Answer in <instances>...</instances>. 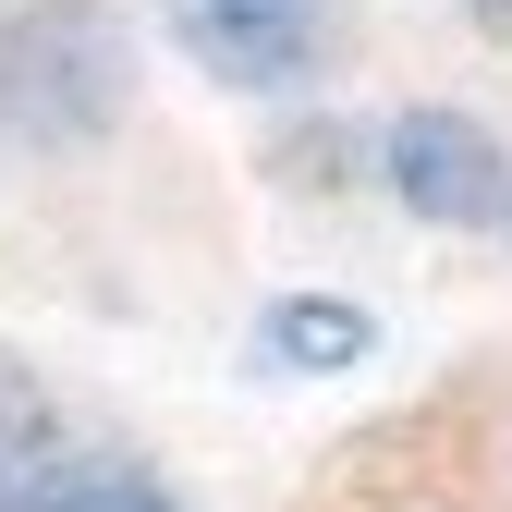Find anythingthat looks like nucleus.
Returning <instances> with one entry per match:
<instances>
[{
  "instance_id": "obj_1",
  "label": "nucleus",
  "mask_w": 512,
  "mask_h": 512,
  "mask_svg": "<svg viewBox=\"0 0 512 512\" xmlns=\"http://www.w3.org/2000/svg\"><path fill=\"white\" fill-rule=\"evenodd\" d=\"M135 110V37L98 0H37L0 25V122L37 147H98Z\"/></svg>"
},
{
  "instance_id": "obj_2",
  "label": "nucleus",
  "mask_w": 512,
  "mask_h": 512,
  "mask_svg": "<svg viewBox=\"0 0 512 512\" xmlns=\"http://www.w3.org/2000/svg\"><path fill=\"white\" fill-rule=\"evenodd\" d=\"M378 183H391L427 232H500V220H512V147L488 135L476 110H452V98L391 110V135H378Z\"/></svg>"
},
{
  "instance_id": "obj_3",
  "label": "nucleus",
  "mask_w": 512,
  "mask_h": 512,
  "mask_svg": "<svg viewBox=\"0 0 512 512\" xmlns=\"http://www.w3.org/2000/svg\"><path fill=\"white\" fill-rule=\"evenodd\" d=\"M171 37L232 98H293L330 61V0H171Z\"/></svg>"
},
{
  "instance_id": "obj_4",
  "label": "nucleus",
  "mask_w": 512,
  "mask_h": 512,
  "mask_svg": "<svg viewBox=\"0 0 512 512\" xmlns=\"http://www.w3.org/2000/svg\"><path fill=\"white\" fill-rule=\"evenodd\" d=\"M378 354V317L354 293H281V305H256V366L269 378H342Z\"/></svg>"
},
{
  "instance_id": "obj_5",
  "label": "nucleus",
  "mask_w": 512,
  "mask_h": 512,
  "mask_svg": "<svg viewBox=\"0 0 512 512\" xmlns=\"http://www.w3.org/2000/svg\"><path fill=\"white\" fill-rule=\"evenodd\" d=\"M74 476V427L25 366H0V512H49Z\"/></svg>"
},
{
  "instance_id": "obj_6",
  "label": "nucleus",
  "mask_w": 512,
  "mask_h": 512,
  "mask_svg": "<svg viewBox=\"0 0 512 512\" xmlns=\"http://www.w3.org/2000/svg\"><path fill=\"white\" fill-rule=\"evenodd\" d=\"M49 512H183V488H159L147 464H74Z\"/></svg>"
},
{
  "instance_id": "obj_7",
  "label": "nucleus",
  "mask_w": 512,
  "mask_h": 512,
  "mask_svg": "<svg viewBox=\"0 0 512 512\" xmlns=\"http://www.w3.org/2000/svg\"><path fill=\"white\" fill-rule=\"evenodd\" d=\"M464 13H476V25H488V37H512V0H464Z\"/></svg>"
},
{
  "instance_id": "obj_8",
  "label": "nucleus",
  "mask_w": 512,
  "mask_h": 512,
  "mask_svg": "<svg viewBox=\"0 0 512 512\" xmlns=\"http://www.w3.org/2000/svg\"><path fill=\"white\" fill-rule=\"evenodd\" d=\"M500 232H512V220H500Z\"/></svg>"
}]
</instances>
